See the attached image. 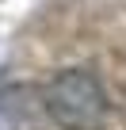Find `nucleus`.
Wrapping results in <instances>:
<instances>
[{"mask_svg":"<svg viewBox=\"0 0 126 130\" xmlns=\"http://www.w3.org/2000/svg\"><path fill=\"white\" fill-rule=\"evenodd\" d=\"M42 107L61 130H96L107 122V92L88 69L57 73L42 92Z\"/></svg>","mask_w":126,"mask_h":130,"instance_id":"1","label":"nucleus"}]
</instances>
